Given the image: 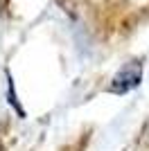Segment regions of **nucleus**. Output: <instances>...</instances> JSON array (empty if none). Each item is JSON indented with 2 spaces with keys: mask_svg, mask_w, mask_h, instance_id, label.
<instances>
[{
  "mask_svg": "<svg viewBox=\"0 0 149 151\" xmlns=\"http://www.w3.org/2000/svg\"><path fill=\"white\" fill-rule=\"evenodd\" d=\"M140 79H142V63L140 61H131L113 77L111 93H118V95L129 93V90H133L138 83H140Z\"/></svg>",
  "mask_w": 149,
  "mask_h": 151,
  "instance_id": "obj_1",
  "label": "nucleus"
}]
</instances>
